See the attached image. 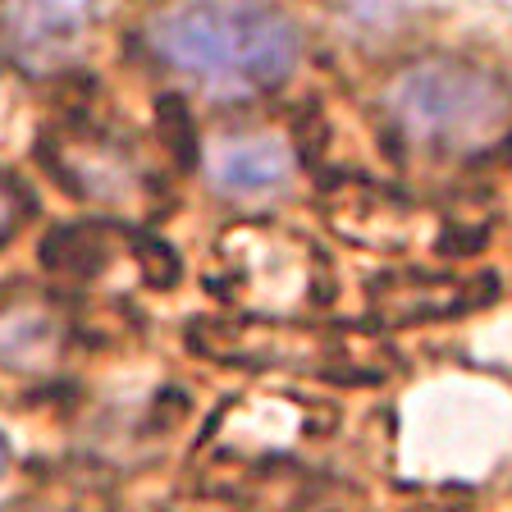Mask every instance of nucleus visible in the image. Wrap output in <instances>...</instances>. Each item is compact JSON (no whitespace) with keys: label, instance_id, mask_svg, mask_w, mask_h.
Here are the masks:
<instances>
[{"label":"nucleus","instance_id":"1","mask_svg":"<svg viewBox=\"0 0 512 512\" xmlns=\"http://www.w3.org/2000/svg\"><path fill=\"white\" fill-rule=\"evenodd\" d=\"M151 51L211 92H275L298 64V28L266 0H183L151 23Z\"/></svg>","mask_w":512,"mask_h":512},{"label":"nucleus","instance_id":"2","mask_svg":"<svg viewBox=\"0 0 512 512\" xmlns=\"http://www.w3.org/2000/svg\"><path fill=\"white\" fill-rule=\"evenodd\" d=\"M389 110L426 151H476L512 119V96L494 74L467 64H416L389 92Z\"/></svg>","mask_w":512,"mask_h":512},{"label":"nucleus","instance_id":"3","mask_svg":"<svg viewBox=\"0 0 512 512\" xmlns=\"http://www.w3.org/2000/svg\"><path fill=\"white\" fill-rule=\"evenodd\" d=\"M115 0H5V60L46 74L83 46Z\"/></svg>","mask_w":512,"mask_h":512},{"label":"nucleus","instance_id":"4","mask_svg":"<svg viewBox=\"0 0 512 512\" xmlns=\"http://www.w3.org/2000/svg\"><path fill=\"white\" fill-rule=\"evenodd\" d=\"M288 179V151L275 138H234L215 151V183L234 197H261Z\"/></svg>","mask_w":512,"mask_h":512}]
</instances>
